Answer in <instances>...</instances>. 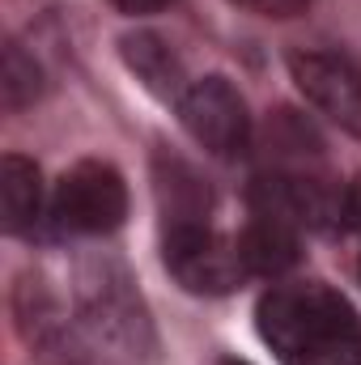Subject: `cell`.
<instances>
[{"label":"cell","mask_w":361,"mask_h":365,"mask_svg":"<svg viewBox=\"0 0 361 365\" xmlns=\"http://www.w3.org/2000/svg\"><path fill=\"white\" fill-rule=\"evenodd\" d=\"M64 310L86 365H153L158 336L145 297L111 255H86L68 272Z\"/></svg>","instance_id":"6da1fadb"},{"label":"cell","mask_w":361,"mask_h":365,"mask_svg":"<svg viewBox=\"0 0 361 365\" xmlns=\"http://www.w3.org/2000/svg\"><path fill=\"white\" fill-rule=\"evenodd\" d=\"M255 327L280 365H361V314L323 280L272 284Z\"/></svg>","instance_id":"7a4b0ae2"},{"label":"cell","mask_w":361,"mask_h":365,"mask_svg":"<svg viewBox=\"0 0 361 365\" xmlns=\"http://www.w3.org/2000/svg\"><path fill=\"white\" fill-rule=\"evenodd\" d=\"M162 259H166V272L175 276L187 293H200V297L234 293L247 280L243 255H238V238L217 234L208 221L166 225V234H162Z\"/></svg>","instance_id":"3957f363"},{"label":"cell","mask_w":361,"mask_h":365,"mask_svg":"<svg viewBox=\"0 0 361 365\" xmlns=\"http://www.w3.org/2000/svg\"><path fill=\"white\" fill-rule=\"evenodd\" d=\"M128 217V182L111 162H77L64 170L51 195V221L60 234L73 238H98L119 230Z\"/></svg>","instance_id":"277c9868"},{"label":"cell","mask_w":361,"mask_h":365,"mask_svg":"<svg viewBox=\"0 0 361 365\" xmlns=\"http://www.w3.org/2000/svg\"><path fill=\"white\" fill-rule=\"evenodd\" d=\"M179 123L204 153L225 158V162L251 153V140H255V123H251L247 98L225 77L191 81L179 98Z\"/></svg>","instance_id":"5b68a950"},{"label":"cell","mask_w":361,"mask_h":365,"mask_svg":"<svg viewBox=\"0 0 361 365\" xmlns=\"http://www.w3.org/2000/svg\"><path fill=\"white\" fill-rule=\"evenodd\" d=\"M289 77L298 93L340 132L361 140V68L340 51H293Z\"/></svg>","instance_id":"8992f818"},{"label":"cell","mask_w":361,"mask_h":365,"mask_svg":"<svg viewBox=\"0 0 361 365\" xmlns=\"http://www.w3.org/2000/svg\"><path fill=\"white\" fill-rule=\"evenodd\" d=\"M119 56L128 64V73L162 102H179L187 90V73H183V60L175 56V47L153 34V30H136V34H123L119 38Z\"/></svg>","instance_id":"52a82bcc"},{"label":"cell","mask_w":361,"mask_h":365,"mask_svg":"<svg viewBox=\"0 0 361 365\" xmlns=\"http://www.w3.org/2000/svg\"><path fill=\"white\" fill-rule=\"evenodd\" d=\"M298 225L268 217V212H251L247 230L238 234V255L247 276H285L298 259H302V242H298Z\"/></svg>","instance_id":"ba28073f"},{"label":"cell","mask_w":361,"mask_h":365,"mask_svg":"<svg viewBox=\"0 0 361 365\" xmlns=\"http://www.w3.org/2000/svg\"><path fill=\"white\" fill-rule=\"evenodd\" d=\"M0 212L9 234H30L43 217V175L21 153H9L0 162Z\"/></svg>","instance_id":"9c48e42d"},{"label":"cell","mask_w":361,"mask_h":365,"mask_svg":"<svg viewBox=\"0 0 361 365\" xmlns=\"http://www.w3.org/2000/svg\"><path fill=\"white\" fill-rule=\"evenodd\" d=\"M158 200H162V212H166V225H179V221H208V208H213V195H208V182H200V175L179 162V158H158Z\"/></svg>","instance_id":"30bf717a"},{"label":"cell","mask_w":361,"mask_h":365,"mask_svg":"<svg viewBox=\"0 0 361 365\" xmlns=\"http://www.w3.org/2000/svg\"><path fill=\"white\" fill-rule=\"evenodd\" d=\"M323 140L298 110H276L268 123V170H319Z\"/></svg>","instance_id":"8fae6325"},{"label":"cell","mask_w":361,"mask_h":365,"mask_svg":"<svg viewBox=\"0 0 361 365\" xmlns=\"http://www.w3.org/2000/svg\"><path fill=\"white\" fill-rule=\"evenodd\" d=\"M0 93L9 110L34 106L43 93V68L21 43H4V73H0Z\"/></svg>","instance_id":"7c38bea8"},{"label":"cell","mask_w":361,"mask_h":365,"mask_svg":"<svg viewBox=\"0 0 361 365\" xmlns=\"http://www.w3.org/2000/svg\"><path fill=\"white\" fill-rule=\"evenodd\" d=\"M336 225L357 230V234H361V175L353 182H345V187H340V212H336Z\"/></svg>","instance_id":"4fadbf2b"},{"label":"cell","mask_w":361,"mask_h":365,"mask_svg":"<svg viewBox=\"0 0 361 365\" xmlns=\"http://www.w3.org/2000/svg\"><path fill=\"white\" fill-rule=\"evenodd\" d=\"M243 9H251V13H260V17H293V13H302L310 0H238Z\"/></svg>","instance_id":"5bb4252c"},{"label":"cell","mask_w":361,"mask_h":365,"mask_svg":"<svg viewBox=\"0 0 361 365\" xmlns=\"http://www.w3.org/2000/svg\"><path fill=\"white\" fill-rule=\"evenodd\" d=\"M123 17H149V13H162L166 4H175V0H111Z\"/></svg>","instance_id":"9a60e30c"},{"label":"cell","mask_w":361,"mask_h":365,"mask_svg":"<svg viewBox=\"0 0 361 365\" xmlns=\"http://www.w3.org/2000/svg\"><path fill=\"white\" fill-rule=\"evenodd\" d=\"M221 365H251V361H238V357H225Z\"/></svg>","instance_id":"2e32d148"},{"label":"cell","mask_w":361,"mask_h":365,"mask_svg":"<svg viewBox=\"0 0 361 365\" xmlns=\"http://www.w3.org/2000/svg\"><path fill=\"white\" fill-rule=\"evenodd\" d=\"M357 280H361V259H357Z\"/></svg>","instance_id":"e0dca14e"}]
</instances>
